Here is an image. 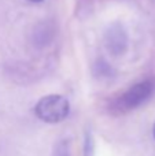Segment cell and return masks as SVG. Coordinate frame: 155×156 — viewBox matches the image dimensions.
<instances>
[{"label": "cell", "instance_id": "2", "mask_svg": "<svg viewBox=\"0 0 155 156\" xmlns=\"http://www.w3.org/2000/svg\"><path fill=\"white\" fill-rule=\"evenodd\" d=\"M155 90V83L151 80H146L142 82L136 83V85L131 86L128 90L124 93L122 99H121V105L124 108H136L146 103L151 96H153Z\"/></svg>", "mask_w": 155, "mask_h": 156}, {"label": "cell", "instance_id": "1", "mask_svg": "<svg viewBox=\"0 0 155 156\" xmlns=\"http://www.w3.org/2000/svg\"><path fill=\"white\" fill-rule=\"evenodd\" d=\"M36 115L47 123H58L67 118L70 112V104L67 99L60 94H48L41 97L36 104Z\"/></svg>", "mask_w": 155, "mask_h": 156}, {"label": "cell", "instance_id": "5", "mask_svg": "<svg viewBox=\"0 0 155 156\" xmlns=\"http://www.w3.org/2000/svg\"><path fill=\"white\" fill-rule=\"evenodd\" d=\"M93 154V141L91 134H87L85 137V155L84 156H92Z\"/></svg>", "mask_w": 155, "mask_h": 156}, {"label": "cell", "instance_id": "6", "mask_svg": "<svg viewBox=\"0 0 155 156\" xmlns=\"http://www.w3.org/2000/svg\"><path fill=\"white\" fill-rule=\"evenodd\" d=\"M30 2H34V3H38V2H43V0H30Z\"/></svg>", "mask_w": 155, "mask_h": 156}, {"label": "cell", "instance_id": "7", "mask_svg": "<svg viewBox=\"0 0 155 156\" xmlns=\"http://www.w3.org/2000/svg\"><path fill=\"white\" fill-rule=\"evenodd\" d=\"M153 133H154V138H155V123H154V129H153Z\"/></svg>", "mask_w": 155, "mask_h": 156}, {"label": "cell", "instance_id": "3", "mask_svg": "<svg viewBox=\"0 0 155 156\" xmlns=\"http://www.w3.org/2000/svg\"><path fill=\"white\" fill-rule=\"evenodd\" d=\"M122 30L121 29H114L111 27L109 32V36H107V45H109L110 51H124L125 48V36L122 34Z\"/></svg>", "mask_w": 155, "mask_h": 156}, {"label": "cell", "instance_id": "4", "mask_svg": "<svg viewBox=\"0 0 155 156\" xmlns=\"http://www.w3.org/2000/svg\"><path fill=\"white\" fill-rule=\"evenodd\" d=\"M54 156H69V149H67V144L65 141L58 144L56 149H55Z\"/></svg>", "mask_w": 155, "mask_h": 156}]
</instances>
